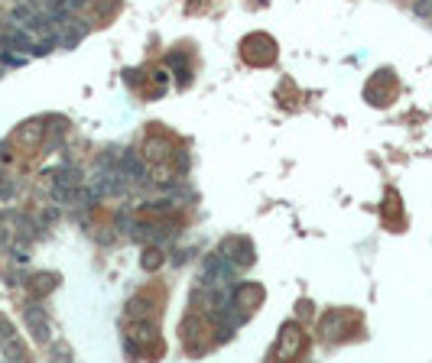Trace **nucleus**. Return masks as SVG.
Here are the masks:
<instances>
[{
    "instance_id": "f257e3e1",
    "label": "nucleus",
    "mask_w": 432,
    "mask_h": 363,
    "mask_svg": "<svg viewBox=\"0 0 432 363\" xmlns=\"http://www.w3.org/2000/svg\"><path fill=\"white\" fill-rule=\"evenodd\" d=\"M221 253H228L225 260L234 263L237 270H244V266H251V263H254V250H251V243L241 240V237H234V240H225Z\"/></svg>"
},
{
    "instance_id": "f03ea898",
    "label": "nucleus",
    "mask_w": 432,
    "mask_h": 363,
    "mask_svg": "<svg viewBox=\"0 0 432 363\" xmlns=\"http://www.w3.org/2000/svg\"><path fill=\"white\" fill-rule=\"evenodd\" d=\"M413 13L419 20H429L432 23V0H413Z\"/></svg>"
}]
</instances>
